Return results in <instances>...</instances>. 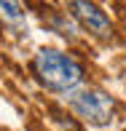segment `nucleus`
Returning a JSON list of instances; mask_svg holds the SVG:
<instances>
[{"label": "nucleus", "instance_id": "nucleus-6", "mask_svg": "<svg viewBox=\"0 0 126 131\" xmlns=\"http://www.w3.org/2000/svg\"><path fill=\"white\" fill-rule=\"evenodd\" d=\"M51 115H54V121H56V123H59V126H62L64 131H81V126H78V123H75L70 115H62L59 110H51Z\"/></svg>", "mask_w": 126, "mask_h": 131}, {"label": "nucleus", "instance_id": "nucleus-2", "mask_svg": "<svg viewBox=\"0 0 126 131\" xmlns=\"http://www.w3.org/2000/svg\"><path fill=\"white\" fill-rule=\"evenodd\" d=\"M67 104L81 121L97 128L110 126L115 118V102L99 88H75L67 94Z\"/></svg>", "mask_w": 126, "mask_h": 131}, {"label": "nucleus", "instance_id": "nucleus-7", "mask_svg": "<svg viewBox=\"0 0 126 131\" xmlns=\"http://www.w3.org/2000/svg\"><path fill=\"white\" fill-rule=\"evenodd\" d=\"M0 131H5V128H0Z\"/></svg>", "mask_w": 126, "mask_h": 131}, {"label": "nucleus", "instance_id": "nucleus-4", "mask_svg": "<svg viewBox=\"0 0 126 131\" xmlns=\"http://www.w3.org/2000/svg\"><path fill=\"white\" fill-rule=\"evenodd\" d=\"M51 27H54V32H59L62 38H70V40H75V35H78L75 21L70 16H64V14H54L51 16Z\"/></svg>", "mask_w": 126, "mask_h": 131}, {"label": "nucleus", "instance_id": "nucleus-5", "mask_svg": "<svg viewBox=\"0 0 126 131\" xmlns=\"http://www.w3.org/2000/svg\"><path fill=\"white\" fill-rule=\"evenodd\" d=\"M0 16H3L5 21H11V24L24 21V11H22V5H16V3H0Z\"/></svg>", "mask_w": 126, "mask_h": 131}, {"label": "nucleus", "instance_id": "nucleus-1", "mask_svg": "<svg viewBox=\"0 0 126 131\" xmlns=\"http://www.w3.org/2000/svg\"><path fill=\"white\" fill-rule=\"evenodd\" d=\"M35 80L56 94H70L83 83V64L56 48H40L30 62Z\"/></svg>", "mask_w": 126, "mask_h": 131}, {"label": "nucleus", "instance_id": "nucleus-3", "mask_svg": "<svg viewBox=\"0 0 126 131\" xmlns=\"http://www.w3.org/2000/svg\"><path fill=\"white\" fill-rule=\"evenodd\" d=\"M70 14H73V19L86 32L97 35V38H110V32H113L110 16L99 5H94V3H70Z\"/></svg>", "mask_w": 126, "mask_h": 131}]
</instances>
